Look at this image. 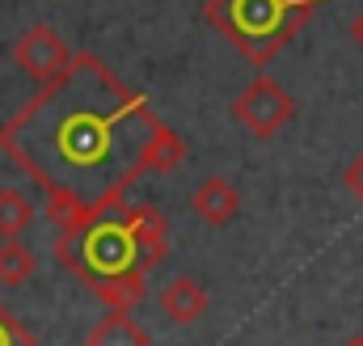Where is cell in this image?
<instances>
[{"label": "cell", "instance_id": "9a60e30c", "mask_svg": "<svg viewBox=\"0 0 363 346\" xmlns=\"http://www.w3.org/2000/svg\"><path fill=\"white\" fill-rule=\"evenodd\" d=\"M342 346H363V334H351V338H347Z\"/></svg>", "mask_w": 363, "mask_h": 346}, {"label": "cell", "instance_id": "7c38bea8", "mask_svg": "<svg viewBox=\"0 0 363 346\" xmlns=\"http://www.w3.org/2000/svg\"><path fill=\"white\" fill-rule=\"evenodd\" d=\"M0 346H38L30 330H21V321L0 304Z\"/></svg>", "mask_w": 363, "mask_h": 346}, {"label": "cell", "instance_id": "8992f818", "mask_svg": "<svg viewBox=\"0 0 363 346\" xmlns=\"http://www.w3.org/2000/svg\"><path fill=\"white\" fill-rule=\"evenodd\" d=\"M190 211H194L203 224L224 228V224H233L237 211H241V190L233 186V177L211 173V177H203V182L194 186V194H190Z\"/></svg>", "mask_w": 363, "mask_h": 346}, {"label": "cell", "instance_id": "8fae6325", "mask_svg": "<svg viewBox=\"0 0 363 346\" xmlns=\"http://www.w3.org/2000/svg\"><path fill=\"white\" fill-rule=\"evenodd\" d=\"M34 250L21 241V237H13V241H0V283H9V287H21L30 274H34Z\"/></svg>", "mask_w": 363, "mask_h": 346}, {"label": "cell", "instance_id": "7a4b0ae2", "mask_svg": "<svg viewBox=\"0 0 363 346\" xmlns=\"http://www.w3.org/2000/svg\"><path fill=\"white\" fill-rule=\"evenodd\" d=\"M123 207L85 224L77 237H55L60 266H68L106 308H135L148 296V283H144L148 270L140 266L131 228L123 220Z\"/></svg>", "mask_w": 363, "mask_h": 346}, {"label": "cell", "instance_id": "ba28073f", "mask_svg": "<svg viewBox=\"0 0 363 346\" xmlns=\"http://www.w3.org/2000/svg\"><path fill=\"white\" fill-rule=\"evenodd\" d=\"M207 304H211V296H207V287H203L194 274H174V279L161 287V296H157V308H161L174 325H194V321L207 313Z\"/></svg>", "mask_w": 363, "mask_h": 346}, {"label": "cell", "instance_id": "5b68a950", "mask_svg": "<svg viewBox=\"0 0 363 346\" xmlns=\"http://www.w3.org/2000/svg\"><path fill=\"white\" fill-rule=\"evenodd\" d=\"M72 55H77V51H68V43L55 34L51 21H34V26L13 43V60H17V68H21L26 77H34L38 85L51 81L55 72H64V68L72 64Z\"/></svg>", "mask_w": 363, "mask_h": 346}, {"label": "cell", "instance_id": "9c48e42d", "mask_svg": "<svg viewBox=\"0 0 363 346\" xmlns=\"http://www.w3.org/2000/svg\"><path fill=\"white\" fill-rule=\"evenodd\" d=\"M85 346H152V338L131 317V308H106V317L85 334Z\"/></svg>", "mask_w": 363, "mask_h": 346}, {"label": "cell", "instance_id": "6da1fadb", "mask_svg": "<svg viewBox=\"0 0 363 346\" xmlns=\"http://www.w3.org/2000/svg\"><path fill=\"white\" fill-rule=\"evenodd\" d=\"M0 152L47 194L60 237L118 211L140 177L174 173L186 161L178 131L93 51H77L64 72L17 106L0 127Z\"/></svg>", "mask_w": 363, "mask_h": 346}, {"label": "cell", "instance_id": "52a82bcc", "mask_svg": "<svg viewBox=\"0 0 363 346\" xmlns=\"http://www.w3.org/2000/svg\"><path fill=\"white\" fill-rule=\"evenodd\" d=\"M123 220H127V228H131V241H135L140 266H144V270H152L157 262L165 258V250H169V228H165V216H161L157 207L140 203V207H123Z\"/></svg>", "mask_w": 363, "mask_h": 346}, {"label": "cell", "instance_id": "277c9868", "mask_svg": "<svg viewBox=\"0 0 363 346\" xmlns=\"http://www.w3.org/2000/svg\"><path fill=\"white\" fill-rule=\"evenodd\" d=\"M296 97L279 85L274 77H254L250 85L233 97V118L254 135V140H274L291 118H296Z\"/></svg>", "mask_w": 363, "mask_h": 346}, {"label": "cell", "instance_id": "4fadbf2b", "mask_svg": "<svg viewBox=\"0 0 363 346\" xmlns=\"http://www.w3.org/2000/svg\"><path fill=\"white\" fill-rule=\"evenodd\" d=\"M342 186H347V190H351V194L363 203V148L351 157V165L342 169Z\"/></svg>", "mask_w": 363, "mask_h": 346}, {"label": "cell", "instance_id": "5bb4252c", "mask_svg": "<svg viewBox=\"0 0 363 346\" xmlns=\"http://www.w3.org/2000/svg\"><path fill=\"white\" fill-rule=\"evenodd\" d=\"M351 38H355V43L363 47V9L355 13V21H351Z\"/></svg>", "mask_w": 363, "mask_h": 346}, {"label": "cell", "instance_id": "3957f363", "mask_svg": "<svg viewBox=\"0 0 363 346\" xmlns=\"http://www.w3.org/2000/svg\"><path fill=\"white\" fill-rule=\"evenodd\" d=\"M325 0H207L203 17L220 30L250 64L267 68L274 55L304 30L313 9Z\"/></svg>", "mask_w": 363, "mask_h": 346}, {"label": "cell", "instance_id": "30bf717a", "mask_svg": "<svg viewBox=\"0 0 363 346\" xmlns=\"http://www.w3.org/2000/svg\"><path fill=\"white\" fill-rule=\"evenodd\" d=\"M30 224H34V203H30L21 190L4 186V190H0V241L26 237Z\"/></svg>", "mask_w": 363, "mask_h": 346}]
</instances>
